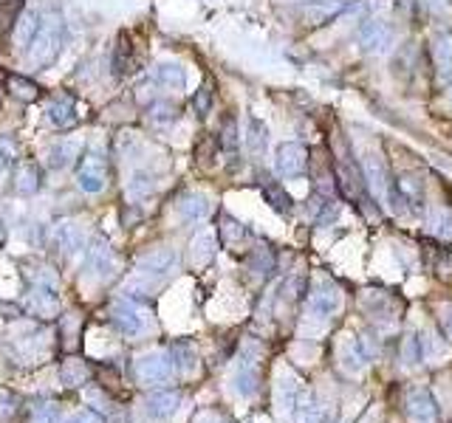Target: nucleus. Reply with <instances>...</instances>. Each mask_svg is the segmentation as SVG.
I'll list each match as a JSON object with an SVG mask.
<instances>
[{
	"label": "nucleus",
	"mask_w": 452,
	"mask_h": 423,
	"mask_svg": "<svg viewBox=\"0 0 452 423\" xmlns=\"http://www.w3.org/2000/svg\"><path fill=\"white\" fill-rule=\"evenodd\" d=\"M319 407H317V401H314V395L308 392V395H302L300 404H297V412H294V423H319Z\"/></svg>",
	"instance_id": "nucleus-22"
},
{
	"label": "nucleus",
	"mask_w": 452,
	"mask_h": 423,
	"mask_svg": "<svg viewBox=\"0 0 452 423\" xmlns=\"http://www.w3.org/2000/svg\"><path fill=\"white\" fill-rule=\"evenodd\" d=\"M424 339H418V336H407L404 339V348H401V361L407 364V367H421L424 364Z\"/></svg>",
	"instance_id": "nucleus-21"
},
{
	"label": "nucleus",
	"mask_w": 452,
	"mask_h": 423,
	"mask_svg": "<svg viewBox=\"0 0 452 423\" xmlns=\"http://www.w3.org/2000/svg\"><path fill=\"white\" fill-rule=\"evenodd\" d=\"M362 43H365V48L379 51V48L387 43V31H384V26H379V23L365 26V28H362Z\"/></svg>",
	"instance_id": "nucleus-24"
},
{
	"label": "nucleus",
	"mask_w": 452,
	"mask_h": 423,
	"mask_svg": "<svg viewBox=\"0 0 452 423\" xmlns=\"http://www.w3.org/2000/svg\"><path fill=\"white\" fill-rule=\"evenodd\" d=\"M173 355H175L173 364H175L178 370H184V372H192V370H195V350H192L190 345H175Z\"/></svg>",
	"instance_id": "nucleus-26"
},
{
	"label": "nucleus",
	"mask_w": 452,
	"mask_h": 423,
	"mask_svg": "<svg viewBox=\"0 0 452 423\" xmlns=\"http://www.w3.org/2000/svg\"><path fill=\"white\" fill-rule=\"evenodd\" d=\"M297 404H300V381H297V375L283 372V375L277 378V387H274V407H277V415H280L283 421L294 418Z\"/></svg>",
	"instance_id": "nucleus-4"
},
{
	"label": "nucleus",
	"mask_w": 452,
	"mask_h": 423,
	"mask_svg": "<svg viewBox=\"0 0 452 423\" xmlns=\"http://www.w3.org/2000/svg\"><path fill=\"white\" fill-rule=\"evenodd\" d=\"M111 322L116 325V330H122V333H128V336H136V333L145 330V316H142V310L133 308V305H128V302H119V305L111 310Z\"/></svg>",
	"instance_id": "nucleus-7"
},
{
	"label": "nucleus",
	"mask_w": 452,
	"mask_h": 423,
	"mask_svg": "<svg viewBox=\"0 0 452 423\" xmlns=\"http://www.w3.org/2000/svg\"><path fill=\"white\" fill-rule=\"evenodd\" d=\"M76 184H79V189L88 192V195L102 192L105 184H108V161H105L99 152L88 155V158L79 164V169H76Z\"/></svg>",
	"instance_id": "nucleus-2"
},
{
	"label": "nucleus",
	"mask_w": 452,
	"mask_h": 423,
	"mask_svg": "<svg viewBox=\"0 0 452 423\" xmlns=\"http://www.w3.org/2000/svg\"><path fill=\"white\" fill-rule=\"evenodd\" d=\"M17 158V147H14V141L11 139H0V172L11 164Z\"/></svg>",
	"instance_id": "nucleus-30"
},
{
	"label": "nucleus",
	"mask_w": 452,
	"mask_h": 423,
	"mask_svg": "<svg viewBox=\"0 0 452 423\" xmlns=\"http://www.w3.org/2000/svg\"><path fill=\"white\" fill-rule=\"evenodd\" d=\"M153 76H155V82L170 85V88H181L187 82V70L181 68L178 63H161L158 68L153 70Z\"/></svg>",
	"instance_id": "nucleus-16"
},
{
	"label": "nucleus",
	"mask_w": 452,
	"mask_h": 423,
	"mask_svg": "<svg viewBox=\"0 0 452 423\" xmlns=\"http://www.w3.org/2000/svg\"><path fill=\"white\" fill-rule=\"evenodd\" d=\"M153 189V184H150V178L145 175V172H139V175H133V181H130V195H148Z\"/></svg>",
	"instance_id": "nucleus-31"
},
{
	"label": "nucleus",
	"mask_w": 452,
	"mask_h": 423,
	"mask_svg": "<svg viewBox=\"0 0 452 423\" xmlns=\"http://www.w3.org/2000/svg\"><path fill=\"white\" fill-rule=\"evenodd\" d=\"M40 11H23V17L17 20V28H14V40H17V46L20 48H26L29 51V46L34 43V37H37V31H40Z\"/></svg>",
	"instance_id": "nucleus-14"
},
{
	"label": "nucleus",
	"mask_w": 452,
	"mask_h": 423,
	"mask_svg": "<svg viewBox=\"0 0 452 423\" xmlns=\"http://www.w3.org/2000/svg\"><path fill=\"white\" fill-rule=\"evenodd\" d=\"M210 105H212V90L210 88H201V93L195 96V108H198V113L204 116V113H210Z\"/></svg>",
	"instance_id": "nucleus-32"
},
{
	"label": "nucleus",
	"mask_w": 452,
	"mask_h": 423,
	"mask_svg": "<svg viewBox=\"0 0 452 423\" xmlns=\"http://www.w3.org/2000/svg\"><path fill=\"white\" fill-rule=\"evenodd\" d=\"M436 234H441V237H452V217H441V226L436 229Z\"/></svg>",
	"instance_id": "nucleus-37"
},
{
	"label": "nucleus",
	"mask_w": 452,
	"mask_h": 423,
	"mask_svg": "<svg viewBox=\"0 0 452 423\" xmlns=\"http://www.w3.org/2000/svg\"><path fill=\"white\" fill-rule=\"evenodd\" d=\"M175 263H178V257H175L173 249H158V251H153L148 257H142L139 271L150 274V277H164V274H170L175 268Z\"/></svg>",
	"instance_id": "nucleus-11"
},
{
	"label": "nucleus",
	"mask_w": 452,
	"mask_h": 423,
	"mask_svg": "<svg viewBox=\"0 0 452 423\" xmlns=\"http://www.w3.org/2000/svg\"><path fill=\"white\" fill-rule=\"evenodd\" d=\"M133 48H130V43H128V34H122L119 37V46H116V54H113V68H116V76L119 73H128L130 66H133Z\"/></svg>",
	"instance_id": "nucleus-23"
},
{
	"label": "nucleus",
	"mask_w": 452,
	"mask_h": 423,
	"mask_svg": "<svg viewBox=\"0 0 452 423\" xmlns=\"http://www.w3.org/2000/svg\"><path fill=\"white\" fill-rule=\"evenodd\" d=\"M113 266V257H111V249L105 243H96L88 249V268L96 271V274H108Z\"/></svg>",
	"instance_id": "nucleus-17"
},
{
	"label": "nucleus",
	"mask_w": 452,
	"mask_h": 423,
	"mask_svg": "<svg viewBox=\"0 0 452 423\" xmlns=\"http://www.w3.org/2000/svg\"><path fill=\"white\" fill-rule=\"evenodd\" d=\"M178 209H181V214H184L187 220H204V217L210 214V201H207L204 195H187V198L178 204Z\"/></svg>",
	"instance_id": "nucleus-18"
},
{
	"label": "nucleus",
	"mask_w": 452,
	"mask_h": 423,
	"mask_svg": "<svg viewBox=\"0 0 452 423\" xmlns=\"http://www.w3.org/2000/svg\"><path fill=\"white\" fill-rule=\"evenodd\" d=\"M46 116H48V122L54 125V127H63V130H68V127H74L76 122H79V113H76V102L71 96H63V99H54L48 108H46Z\"/></svg>",
	"instance_id": "nucleus-10"
},
{
	"label": "nucleus",
	"mask_w": 452,
	"mask_h": 423,
	"mask_svg": "<svg viewBox=\"0 0 452 423\" xmlns=\"http://www.w3.org/2000/svg\"><path fill=\"white\" fill-rule=\"evenodd\" d=\"M74 152H76V144H68V141L54 144V147L46 152V164H48V169H63V167L74 158Z\"/></svg>",
	"instance_id": "nucleus-19"
},
{
	"label": "nucleus",
	"mask_w": 452,
	"mask_h": 423,
	"mask_svg": "<svg viewBox=\"0 0 452 423\" xmlns=\"http://www.w3.org/2000/svg\"><path fill=\"white\" fill-rule=\"evenodd\" d=\"M433 54H436V60L441 63V66H447L452 60V40L450 37H438L436 43H433Z\"/></svg>",
	"instance_id": "nucleus-29"
},
{
	"label": "nucleus",
	"mask_w": 452,
	"mask_h": 423,
	"mask_svg": "<svg viewBox=\"0 0 452 423\" xmlns=\"http://www.w3.org/2000/svg\"><path fill=\"white\" fill-rule=\"evenodd\" d=\"M280 175H297L305 167V152L300 144H280L277 147V161H274Z\"/></svg>",
	"instance_id": "nucleus-12"
},
{
	"label": "nucleus",
	"mask_w": 452,
	"mask_h": 423,
	"mask_svg": "<svg viewBox=\"0 0 452 423\" xmlns=\"http://www.w3.org/2000/svg\"><path fill=\"white\" fill-rule=\"evenodd\" d=\"M204 423H226L224 418H215V415H210V418H204Z\"/></svg>",
	"instance_id": "nucleus-38"
},
{
	"label": "nucleus",
	"mask_w": 452,
	"mask_h": 423,
	"mask_svg": "<svg viewBox=\"0 0 452 423\" xmlns=\"http://www.w3.org/2000/svg\"><path fill=\"white\" fill-rule=\"evenodd\" d=\"M9 90H11L17 99H23V102L37 99V85L29 82V79H20V76H11V79H9Z\"/></svg>",
	"instance_id": "nucleus-25"
},
{
	"label": "nucleus",
	"mask_w": 452,
	"mask_h": 423,
	"mask_svg": "<svg viewBox=\"0 0 452 423\" xmlns=\"http://www.w3.org/2000/svg\"><path fill=\"white\" fill-rule=\"evenodd\" d=\"M34 423H60V412L57 409H43Z\"/></svg>",
	"instance_id": "nucleus-36"
},
{
	"label": "nucleus",
	"mask_w": 452,
	"mask_h": 423,
	"mask_svg": "<svg viewBox=\"0 0 452 423\" xmlns=\"http://www.w3.org/2000/svg\"><path fill=\"white\" fill-rule=\"evenodd\" d=\"M441 325H444L447 336L452 339V305H444V308H441Z\"/></svg>",
	"instance_id": "nucleus-35"
},
{
	"label": "nucleus",
	"mask_w": 452,
	"mask_h": 423,
	"mask_svg": "<svg viewBox=\"0 0 452 423\" xmlns=\"http://www.w3.org/2000/svg\"><path fill=\"white\" fill-rule=\"evenodd\" d=\"M54 240H57V246H60L63 251H68V254H74L76 249L82 246V234L76 231L71 223H60V226L54 229Z\"/></svg>",
	"instance_id": "nucleus-20"
},
{
	"label": "nucleus",
	"mask_w": 452,
	"mask_h": 423,
	"mask_svg": "<svg viewBox=\"0 0 452 423\" xmlns=\"http://www.w3.org/2000/svg\"><path fill=\"white\" fill-rule=\"evenodd\" d=\"M255 364H257V361L240 355V361H237V367H235V372H232V387H235V392H237L240 398H249V395H255V390H257Z\"/></svg>",
	"instance_id": "nucleus-9"
},
{
	"label": "nucleus",
	"mask_w": 452,
	"mask_h": 423,
	"mask_svg": "<svg viewBox=\"0 0 452 423\" xmlns=\"http://www.w3.org/2000/svg\"><path fill=\"white\" fill-rule=\"evenodd\" d=\"M85 378H88V370H85L79 361H68V364L63 367V381H66L68 387H82Z\"/></svg>",
	"instance_id": "nucleus-27"
},
{
	"label": "nucleus",
	"mask_w": 452,
	"mask_h": 423,
	"mask_svg": "<svg viewBox=\"0 0 452 423\" xmlns=\"http://www.w3.org/2000/svg\"><path fill=\"white\" fill-rule=\"evenodd\" d=\"M68 423H105L96 412H91V409H85V412H79V415H74Z\"/></svg>",
	"instance_id": "nucleus-34"
},
{
	"label": "nucleus",
	"mask_w": 452,
	"mask_h": 423,
	"mask_svg": "<svg viewBox=\"0 0 452 423\" xmlns=\"http://www.w3.org/2000/svg\"><path fill=\"white\" fill-rule=\"evenodd\" d=\"M407 415L418 423H430L438 415V404L433 398V392L421 390V387H413L407 392Z\"/></svg>",
	"instance_id": "nucleus-6"
},
{
	"label": "nucleus",
	"mask_w": 452,
	"mask_h": 423,
	"mask_svg": "<svg viewBox=\"0 0 452 423\" xmlns=\"http://www.w3.org/2000/svg\"><path fill=\"white\" fill-rule=\"evenodd\" d=\"M63 46H66V23H63L60 11H51V14L43 20V26H40L34 43H31L29 51H26V54H29V63H31L34 68H48V66L60 57Z\"/></svg>",
	"instance_id": "nucleus-1"
},
{
	"label": "nucleus",
	"mask_w": 452,
	"mask_h": 423,
	"mask_svg": "<svg viewBox=\"0 0 452 423\" xmlns=\"http://www.w3.org/2000/svg\"><path fill=\"white\" fill-rule=\"evenodd\" d=\"M368 361H371V352L365 350V345H362L359 339L345 336V339L339 342V364H342L345 372L359 375V372L368 367Z\"/></svg>",
	"instance_id": "nucleus-5"
},
{
	"label": "nucleus",
	"mask_w": 452,
	"mask_h": 423,
	"mask_svg": "<svg viewBox=\"0 0 452 423\" xmlns=\"http://www.w3.org/2000/svg\"><path fill=\"white\" fill-rule=\"evenodd\" d=\"M215 254V237L207 231V234H201L198 240H195V257L198 260H210Z\"/></svg>",
	"instance_id": "nucleus-28"
},
{
	"label": "nucleus",
	"mask_w": 452,
	"mask_h": 423,
	"mask_svg": "<svg viewBox=\"0 0 452 423\" xmlns=\"http://www.w3.org/2000/svg\"><path fill=\"white\" fill-rule=\"evenodd\" d=\"M14 189L23 192V195L37 192V189H40V167L31 164V161L20 164V169H17V175H14Z\"/></svg>",
	"instance_id": "nucleus-15"
},
{
	"label": "nucleus",
	"mask_w": 452,
	"mask_h": 423,
	"mask_svg": "<svg viewBox=\"0 0 452 423\" xmlns=\"http://www.w3.org/2000/svg\"><path fill=\"white\" fill-rule=\"evenodd\" d=\"M173 355L167 352H148L136 361V378L145 384H164L173 375Z\"/></svg>",
	"instance_id": "nucleus-3"
},
{
	"label": "nucleus",
	"mask_w": 452,
	"mask_h": 423,
	"mask_svg": "<svg viewBox=\"0 0 452 423\" xmlns=\"http://www.w3.org/2000/svg\"><path fill=\"white\" fill-rule=\"evenodd\" d=\"M0 234H3V231H0Z\"/></svg>",
	"instance_id": "nucleus-39"
},
{
	"label": "nucleus",
	"mask_w": 452,
	"mask_h": 423,
	"mask_svg": "<svg viewBox=\"0 0 452 423\" xmlns=\"http://www.w3.org/2000/svg\"><path fill=\"white\" fill-rule=\"evenodd\" d=\"M178 404H181V395L175 390H158L148 398V412L155 421H164L178 409Z\"/></svg>",
	"instance_id": "nucleus-13"
},
{
	"label": "nucleus",
	"mask_w": 452,
	"mask_h": 423,
	"mask_svg": "<svg viewBox=\"0 0 452 423\" xmlns=\"http://www.w3.org/2000/svg\"><path fill=\"white\" fill-rule=\"evenodd\" d=\"M339 305H342V299L334 288H317L308 299V313L317 319H331L339 310Z\"/></svg>",
	"instance_id": "nucleus-8"
},
{
	"label": "nucleus",
	"mask_w": 452,
	"mask_h": 423,
	"mask_svg": "<svg viewBox=\"0 0 452 423\" xmlns=\"http://www.w3.org/2000/svg\"><path fill=\"white\" fill-rule=\"evenodd\" d=\"M175 113H173V105H155V113H153V119L155 122H170Z\"/></svg>",
	"instance_id": "nucleus-33"
}]
</instances>
